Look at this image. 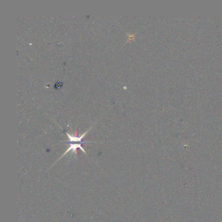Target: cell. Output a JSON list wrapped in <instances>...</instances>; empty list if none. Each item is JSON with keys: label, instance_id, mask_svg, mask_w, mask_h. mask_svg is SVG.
Returning <instances> with one entry per match:
<instances>
[{"label": "cell", "instance_id": "1", "mask_svg": "<svg viewBox=\"0 0 222 222\" xmlns=\"http://www.w3.org/2000/svg\"><path fill=\"white\" fill-rule=\"evenodd\" d=\"M80 149L85 154V155H87V153H86V152H85V149L82 146V143H71L69 147L66 149V151L63 154L62 156L59 158V160H57V161H59V160H60L63 156H65L66 155V154L68 152H69L71 151H72L73 152H74L75 155L76 156V155H77V149Z\"/></svg>", "mask_w": 222, "mask_h": 222}, {"label": "cell", "instance_id": "2", "mask_svg": "<svg viewBox=\"0 0 222 222\" xmlns=\"http://www.w3.org/2000/svg\"><path fill=\"white\" fill-rule=\"evenodd\" d=\"M91 128L92 126L90 128V129L87 130L85 132H84L82 135H81L80 136H78V135H76H76H71L69 134V133H66V135H67V137L69 138V142L72 143H89L88 141H86V142H82V139L85 137V135H86L87 134V132H89V130L91 129Z\"/></svg>", "mask_w": 222, "mask_h": 222}]
</instances>
